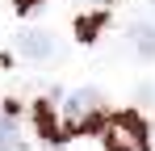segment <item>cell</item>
<instances>
[{
    "label": "cell",
    "mask_w": 155,
    "mask_h": 151,
    "mask_svg": "<svg viewBox=\"0 0 155 151\" xmlns=\"http://www.w3.org/2000/svg\"><path fill=\"white\" fill-rule=\"evenodd\" d=\"M17 55L29 59V63H59L63 59V46L51 29H21L17 34Z\"/></svg>",
    "instance_id": "3"
},
{
    "label": "cell",
    "mask_w": 155,
    "mask_h": 151,
    "mask_svg": "<svg viewBox=\"0 0 155 151\" xmlns=\"http://www.w3.org/2000/svg\"><path fill=\"white\" fill-rule=\"evenodd\" d=\"M105 122H109V109H105V97L97 88H80L67 97V105H63L67 134H92V130H105Z\"/></svg>",
    "instance_id": "1"
},
{
    "label": "cell",
    "mask_w": 155,
    "mask_h": 151,
    "mask_svg": "<svg viewBox=\"0 0 155 151\" xmlns=\"http://www.w3.org/2000/svg\"><path fill=\"white\" fill-rule=\"evenodd\" d=\"M38 4H42V0H17V8H21V13H29V8H38Z\"/></svg>",
    "instance_id": "8"
},
{
    "label": "cell",
    "mask_w": 155,
    "mask_h": 151,
    "mask_svg": "<svg viewBox=\"0 0 155 151\" xmlns=\"http://www.w3.org/2000/svg\"><path fill=\"white\" fill-rule=\"evenodd\" d=\"M34 122H38V130H42L46 139H59V130H54V109H51V101H38V105H34Z\"/></svg>",
    "instance_id": "6"
},
{
    "label": "cell",
    "mask_w": 155,
    "mask_h": 151,
    "mask_svg": "<svg viewBox=\"0 0 155 151\" xmlns=\"http://www.w3.org/2000/svg\"><path fill=\"white\" fill-rule=\"evenodd\" d=\"M130 46L138 59H155V25H147V21L130 25Z\"/></svg>",
    "instance_id": "4"
},
{
    "label": "cell",
    "mask_w": 155,
    "mask_h": 151,
    "mask_svg": "<svg viewBox=\"0 0 155 151\" xmlns=\"http://www.w3.org/2000/svg\"><path fill=\"white\" fill-rule=\"evenodd\" d=\"M0 151H21V134L8 113H0Z\"/></svg>",
    "instance_id": "5"
},
{
    "label": "cell",
    "mask_w": 155,
    "mask_h": 151,
    "mask_svg": "<svg viewBox=\"0 0 155 151\" xmlns=\"http://www.w3.org/2000/svg\"><path fill=\"white\" fill-rule=\"evenodd\" d=\"M101 139H105V151H147V147H151L147 118H143V113H134V109L109 113V122H105Z\"/></svg>",
    "instance_id": "2"
},
{
    "label": "cell",
    "mask_w": 155,
    "mask_h": 151,
    "mask_svg": "<svg viewBox=\"0 0 155 151\" xmlns=\"http://www.w3.org/2000/svg\"><path fill=\"white\" fill-rule=\"evenodd\" d=\"M97 25H101V13H97V17H88V21L80 25V38H92V34H97Z\"/></svg>",
    "instance_id": "7"
}]
</instances>
